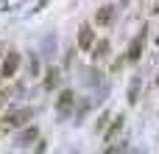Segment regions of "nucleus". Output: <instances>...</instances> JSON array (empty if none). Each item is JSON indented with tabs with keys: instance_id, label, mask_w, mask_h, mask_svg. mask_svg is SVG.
<instances>
[{
	"instance_id": "nucleus-1",
	"label": "nucleus",
	"mask_w": 159,
	"mask_h": 154,
	"mask_svg": "<svg viewBox=\"0 0 159 154\" xmlns=\"http://www.w3.org/2000/svg\"><path fill=\"white\" fill-rule=\"evenodd\" d=\"M17 67H20V53H17V51H11V53L6 56V62H3V76H6V79H11V76L17 73Z\"/></svg>"
},
{
	"instance_id": "nucleus-2",
	"label": "nucleus",
	"mask_w": 159,
	"mask_h": 154,
	"mask_svg": "<svg viewBox=\"0 0 159 154\" xmlns=\"http://www.w3.org/2000/svg\"><path fill=\"white\" fill-rule=\"evenodd\" d=\"M143 45H145V31L134 36V42L129 45V56H126V59H129V62H137V59H140V51H143Z\"/></svg>"
},
{
	"instance_id": "nucleus-3",
	"label": "nucleus",
	"mask_w": 159,
	"mask_h": 154,
	"mask_svg": "<svg viewBox=\"0 0 159 154\" xmlns=\"http://www.w3.org/2000/svg\"><path fill=\"white\" fill-rule=\"evenodd\" d=\"M112 20H115V6H103L98 14H95V22L101 25V28H106V25H112Z\"/></svg>"
},
{
	"instance_id": "nucleus-4",
	"label": "nucleus",
	"mask_w": 159,
	"mask_h": 154,
	"mask_svg": "<svg viewBox=\"0 0 159 154\" xmlns=\"http://www.w3.org/2000/svg\"><path fill=\"white\" fill-rule=\"evenodd\" d=\"M92 42H95V31H92L89 25H84V28H81V34H78V48H81V51H89V48H92Z\"/></svg>"
},
{
	"instance_id": "nucleus-5",
	"label": "nucleus",
	"mask_w": 159,
	"mask_h": 154,
	"mask_svg": "<svg viewBox=\"0 0 159 154\" xmlns=\"http://www.w3.org/2000/svg\"><path fill=\"white\" fill-rule=\"evenodd\" d=\"M25 118H31V109H20V112H14L3 121H6V126H20V123H25Z\"/></svg>"
},
{
	"instance_id": "nucleus-6",
	"label": "nucleus",
	"mask_w": 159,
	"mask_h": 154,
	"mask_svg": "<svg viewBox=\"0 0 159 154\" xmlns=\"http://www.w3.org/2000/svg\"><path fill=\"white\" fill-rule=\"evenodd\" d=\"M70 104H73V93H70V90H64V93L59 95V101H56V107H59V109H67Z\"/></svg>"
},
{
	"instance_id": "nucleus-7",
	"label": "nucleus",
	"mask_w": 159,
	"mask_h": 154,
	"mask_svg": "<svg viewBox=\"0 0 159 154\" xmlns=\"http://www.w3.org/2000/svg\"><path fill=\"white\" fill-rule=\"evenodd\" d=\"M106 53H109V42H101V45L95 48L92 56H95V59H106Z\"/></svg>"
},
{
	"instance_id": "nucleus-8",
	"label": "nucleus",
	"mask_w": 159,
	"mask_h": 154,
	"mask_svg": "<svg viewBox=\"0 0 159 154\" xmlns=\"http://www.w3.org/2000/svg\"><path fill=\"white\" fill-rule=\"evenodd\" d=\"M34 137H36L34 129H31V132H22V135H20V143H28V140H34Z\"/></svg>"
},
{
	"instance_id": "nucleus-9",
	"label": "nucleus",
	"mask_w": 159,
	"mask_h": 154,
	"mask_svg": "<svg viewBox=\"0 0 159 154\" xmlns=\"http://www.w3.org/2000/svg\"><path fill=\"white\" fill-rule=\"evenodd\" d=\"M53 84H59V73H56V70L48 76V87H53Z\"/></svg>"
}]
</instances>
